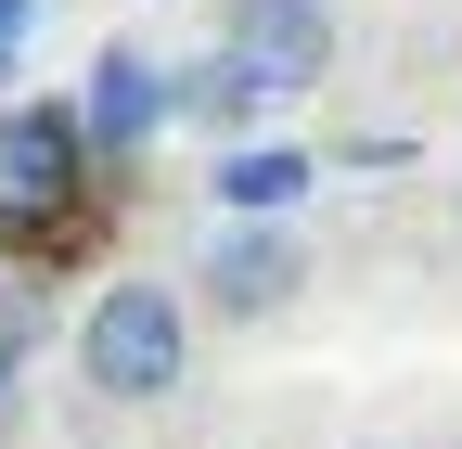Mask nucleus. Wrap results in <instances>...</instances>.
Instances as JSON below:
<instances>
[{
	"label": "nucleus",
	"mask_w": 462,
	"mask_h": 449,
	"mask_svg": "<svg viewBox=\"0 0 462 449\" xmlns=\"http://www.w3.org/2000/svg\"><path fill=\"white\" fill-rule=\"evenodd\" d=\"M206 193H218V218H296V206L321 193V154L245 129V142H218V180H206Z\"/></svg>",
	"instance_id": "6"
},
{
	"label": "nucleus",
	"mask_w": 462,
	"mask_h": 449,
	"mask_svg": "<svg viewBox=\"0 0 462 449\" xmlns=\"http://www.w3.org/2000/svg\"><path fill=\"white\" fill-rule=\"evenodd\" d=\"M167 116H180V65H154L142 39H103L90 51V90H78V129H90V154L103 167H129Z\"/></svg>",
	"instance_id": "4"
},
{
	"label": "nucleus",
	"mask_w": 462,
	"mask_h": 449,
	"mask_svg": "<svg viewBox=\"0 0 462 449\" xmlns=\"http://www.w3.org/2000/svg\"><path fill=\"white\" fill-rule=\"evenodd\" d=\"M78 385L103 411H154V399H180L193 385V296L180 283H103L90 321H78Z\"/></svg>",
	"instance_id": "1"
},
{
	"label": "nucleus",
	"mask_w": 462,
	"mask_h": 449,
	"mask_svg": "<svg viewBox=\"0 0 462 449\" xmlns=\"http://www.w3.org/2000/svg\"><path fill=\"white\" fill-rule=\"evenodd\" d=\"M218 39L270 90H321L334 78V0H218Z\"/></svg>",
	"instance_id": "5"
},
{
	"label": "nucleus",
	"mask_w": 462,
	"mask_h": 449,
	"mask_svg": "<svg viewBox=\"0 0 462 449\" xmlns=\"http://www.w3.org/2000/svg\"><path fill=\"white\" fill-rule=\"evenodd\" d=\"M90 129L78 103H0V232H65L90 206Z\"/></svg>",
	"instance_id": "2"
},
{
	"label": "nucleus",
	"mask_w": 462,
	"mask_h": 449,
	"mask_svg": "<svg viewBox=\"0 0 462 449\" xmlns=\"http://www.w3.org/2000/svg\"><path fill=\"white\" fill-rule=\"evenodd\" d=\"M193 283H206L218 321H282V308H296V283H309V244L282 232V218H218L206 257H193Z\"/></svg>",
	"instance_id": "3"
},
{
	"label": "nucleus",
	"mask_w": 462,
	"mask_h": 449,
	"mask_svg": "<svg viewBox=\"0 0 462 449\" xmlns=\"http://www.w3.org/2000/svg\"><path fill=\"white\" fill-rule=\"evenodd\" d=\"M270 103H282V90H270V78H257V65H245L231 39L206 51V65H180V116H193L206 142H245V129L270 116Z\"/></svg>",
	"instance_id": "7"
}]
</instances>
